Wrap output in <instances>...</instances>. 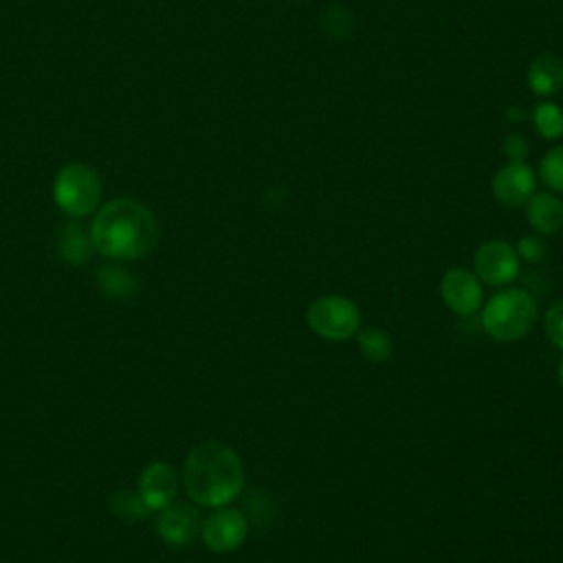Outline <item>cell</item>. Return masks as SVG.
<instances>
[{"instance_id":"20","label":"cell","mask_w":563,"mask_h":563,"mask_svg":"<svg viewBox=\"0 0 563 563\" xmlns=\"http://www.w3.org/2000/svg\"><path fill=\"white\" fill-rule=\"evenodd\" d=\"M543 328L550 339V343L559 350H563V299L554 301L543 317Z\"/></svg>"},{"instance_id":"4","label":"cell","mask_w":563,"mask_h":563,"mask_svg":"<svg viewBox=\"0 0 563 563\" xmlns=\"http://www.w3.org/2000/svg\"><path fill=\"white\" fill-rule=\"evenodd\" d=\"M53 198L66 216L84 218L99 207L101 178L86 163H68L55 176Z\"/></svg>"},{"instance_id":"7","label":"cell","mask_w":563,"mask_h":563,"mask_svg":"<svg viewBox=\"0 0 563 563\" xmlns=\"http://www.w3.org/2000/svg\"><path fill=\"white\" fill-rule=\"evenodd\" d=\"M246 532H249L246 517L240 510L229 506L216 508V512H211L200 528V537L205 545L218 554L238 550L244 543Z\"/></svg>"},{"instance_id":"11","label":"cell","mask_w":563,"mask_h":563,"mask_svg":"<svg viewBox=\"0 0 563 563\" xmlns=\"http://www.w3.org/2000/svg\"><path fill=\"white\" fill-rule=\"evenodd\" d=\"M178 493V475L167 462H152L143 468L139 477V495L143 497L145 506L154 510L167 508Z\"/></svg>"},{"instance_id":"6","label":"cell","mask_w":563,"mask_h":563,"mask_svg":"<svg viewBox=\"0 0 563 563\" xmlns=\"http://www.w3.org/2000/svg\"><path fill=\"white\" fill-rule=\"evenodd\" d=\"M473 273L482 284L504 286L519 275V255L504 240H488L473 255Z\"/></svg>"},{"instance_id":"2","label":"cell","mask_w":563,"mask_h":563,"mask_svg":"<svg viewBox=\"0 0 563 563\" xmlns=\"http://www.w3.org/2000/svg\"><path fill=\"white\" fill-rule=\"evenodd\" d=\"M183 484L189 499L200 506H229L244 486L242 460L229 444L200 442L185 457Z\"/></svg>"},{"instance_id":"8","label":"cell","mask_w":563,"mask_h":563,"mask_svg":"<svg viewBox=\"0 0 563 563\" xmlns=\"http://www.w3.org/2000/svg\"><path fill=\"white\" fill-rule=\"evenodd\" d=\"M440 295L444 306L460 314V317H471L482 308L484 301V290L482 282L473 271L466 268H449L442 279H440Z\"/></svg>"},{"instance_id":"13","label":"cell","mask_w":563,"mask_h":563,"mask_svg":"<svg viewBox=\"0 0 563 563\" xmlns=\"http://www.w3.org/2000/svg\"><path fill=\"white\" fill-rule=\"evenodd\" d=\"M528 86L534 95L548 97L563 88V59L554 53H541L528 66Z\"/></svg>"},{"instance_id":"3","label":"cell","mask_w":563,"mask_h":563,"mask_svg":"<svg viewBox=\"0 0 563 563\" xmlns=\"http://www.w3.org/2000/svg\"><path fill=\"white\" fill-rule=\"evenodd\" d=\"M537 321V301L521 288L495 292L482 308V325L495 341L510 343L526 336Z\"/></svg>"},{"instance_id":"1","label":"cell","mask_w":563,"mask_h":563,"mask_svg":"<svg viewBox=\"0 0 563 563\" xmlns=\"http://www.w3.org/2000/svg\"><path fill=\"white\" fill-rule=\"evenodd\" d=\"M90 238L95 251L110 260H136L158 244L161 227L143 202L114 198L97 211L90 224Z\"/></svg>"},{"instance_id":"14","label":"cell","mask_w":563,"mask_h":563,"mask_svg":"<svg viewBox=\"0 0 563 563\" xmlns=\"http://www.w3.org/2000/svg\"><path fill=\"white\" fill-rule=\"evenodd\" d=\"M57 251L59 257L70 264V266H81L86 264L92 253H95V244L90 238V231H86L81 224L70 222L62 229L59 238H57Z\"/></svg>"},{"instance_id":"18","label":"cell","mask_w":563,"mask_h":563,"mask_svg":"<svg viewBox=\"0 0 563 563\" xmlns=\"http://www.w3.org/2000/svg\"><path fill=\"white\" fill-rule=\"evenodd\" d=\"M532 121H534V130L543 139L554 141V139L563 136V110L556 103H552V101L539 103L532 112Z\"/></svg>"},{"instance_id":"17","label":"cell","mask_w":563,"mask_h":563,"mask_svg":"<svg viewBox=\"0 0 563 563\" xmlns=\"http://www.w3.org/2000/svg\"><path fill=\"white\" fill-rule=\"evenodd\" d=\"M110 508H112V512H114L119 519H123V521H128V523L143 521V519H147L150 512H152V510L145 506V501H143V497H141L139 493L123 490V488H119V490H114V493L110 495Z\"/></svg>"},{"instance_id":"23","label":"cell","mask_w":563,"mask_h":563,"mask_svg":"<svg viewBox=\"0 0 563 563\" xmlns=\"http://www.w3.org/2000/svg\"><path fill=\"white\" fill-rule=\"evenodd\" d=\"M559 383H561V387H563V358H561V363H559Z\"/></svg>"},{"instance_id":"19","label":"cell","mask_w":563,"mask_h":563,"mask_svg":"<svg viewBox=\"0 0 563 563\" xmlns=\"http://www.w3.org/2000/svg\"><path fill=\"white\" fill-rule=\"evenodd\" d=\"M539 176L552 191L563 194V145L552 147L539 163Z\"/></svg>"},{"instance_id":"16","label":"cell","mask_w":563,"mask_h":563,"mask_svg":"<svg viewBox=\"0 0 563 563\" xmlns=\"http://www.w3.org/2000/svg\"><path fill=\"white\" fill-rule=\"evenodd\" d=\"M358 350L369 363H385L391 356V339L380 328H361L358 332Z\"/></svg>"},{"instance_id":"12","label":"cell","mask_w":563,"mask_h":563,"mask_svg":"<svg viewBox=\"0 0 563 563\" xmlns=\"http://www.w3.org/2000/svg\"><path fill=\"white\" fill-rule=\"evenodd\" d=\"M530 227L539 235H552L563 227V202L550 191H534L526 202Z\"/></svg>"},{"instance_id":"5","label":"cell","mask_w":563,"mask_h":563,"mask_svg":"<svg viewBox=\"0 0 563 563\" xmlns=\"http://www.w3.org/2000/svg\"><path fill=\"white\" fill-rule=\"evenodd\" d=\"M306 321L314 334L328 341H345L361 330V310L341 295H323L308 306Z\"/></svg>"},{"instance_id":"21","label":"cell","mask_w":563,"mask_h":563,"mask_svg":"<svg viewBox=\"0 0 563 563\" xmlns=\"http://www.w3.org/2000/svg\"><path fill=\"white\" fill-rule=\"evenodd\" d=\"M515 251H517L519 260H526V262H530V264H537V262H541V260L545 257L548 244H545V240H543L541 235H523V238L519 240V244H517Z\"/></svg>"},{"instance_id":"9","label":"cell","mask_w":563,"mask_h":563,"mask_svg":"<svg viewBox=\"0 0 563 563\" xmlns=\"http://www.w3.org/2000/svg\"><path fill=\"white\" fill-rule=\"evenodd\" d=\"M202 528L200 512L187 501H172L167 508L161 510L156 519L158 537L172 548L189 545Z\"/></svg>"},{"instance_id":"22","label":"cell","mask_w":563,"mask_h":563,"mask_svg":"<svg viewBox=\"0 0 563 563\" xmlns=\"http://www.w3.org/2000/svg\"><path fill=\"white\" fill-rule=\"evenodd\" d=\"M504 154L512 161V163H521L528 156V143L521 134H508L504 141Z\"/></svg>"},{"instance_id":"15","label":"cell","mask_w":563,"mask_h":563,"mask_svg":"<svg viewBox=\"0 0 563 563\" xmlns=\"http://www.w3.org/2000/svg\"><path fill=\"white\" fill-rule=\"evenodd\" d=\"M97 286L99 290L117 301L130 299L136 290V282L134 277L119 264H106L97 271Z\"/></svg>"},{"instance_id":"10","label":"cell","mask_w":563,"mask_h":563,"mask_svg":"<svg viewBox=\"0 0 563 563\" xmlns=\"http://www.w3.org/2000/svg\"><path fill=\"white\" fill-rule=\"evenodd\" d=\"M534 172L521 161V163H508L504 167H499L493 176L490 189L497 202L506 205V207H519L526 205L530 200V196L534 194Z\"/></svg>"}]
</instances>
